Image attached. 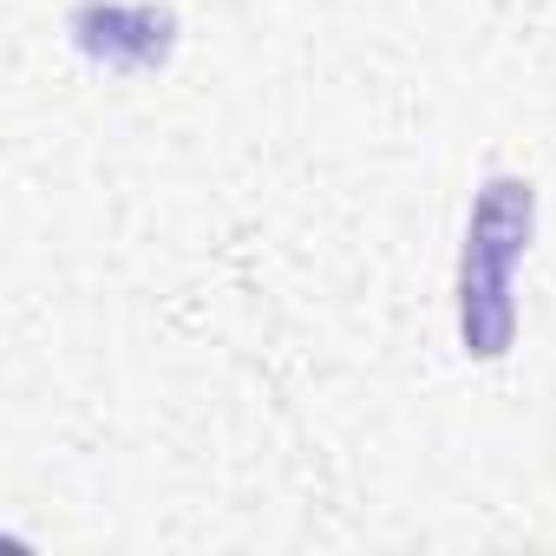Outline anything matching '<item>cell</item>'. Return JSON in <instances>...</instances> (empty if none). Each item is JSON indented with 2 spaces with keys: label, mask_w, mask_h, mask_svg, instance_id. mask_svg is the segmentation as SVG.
Masks as SVG:
<instances>
[{
  "label": "cell",
  "mask_w": 556,
  "mask_h": 556,
  "mask_svg": "<svg viewBox=\"0 0 556 556\" xmlns=\"http://www.w3.org/2000/svg\"><path fill=\"white\" fill-rule=\"evenodd\" d=\"M530 184L517 177H491L478 190V210H471V229H465V262H458V334H465V354L478 361H497L510 348V268L530 242Z\"/></svg>",
  "instance_id": "obj_1"
},
{
  "label": "cell",
  "mask_w": 556,
  "mask_h": 556,
  "mask_svg": "<svg viewBox=\"0 0 556 556\" xmlns=\"http://www.w3.org/2000/svg\"><path fill=\"white\" fill-rule=\"evenodd\" d=\"M73 40L86 60L112 66V73H144L170 60V14L157 8H131V0H86L73 14Z\"/></svg>",
  "instance_id": "obj_2"
}]
</instances>
